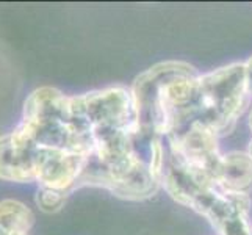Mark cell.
<instances>
[{"instance_id": "obj_1", "label": "cell", "mask_w": 252, "mask_h": 235, "mask_svg": "<svg viewBox=\"0 0 252 235\" xmlns=\"http://www.w3.org/2000/svg\"><path fill=\"white\" fill-rule=\"evenodd\" d=\"M246 63H233L199 75V119L216 135L225 134L249 99Z\"/></svg>"}, {"instance_id": "obj_2", "label": "cell", "mask_w": 252, "mask_h": 235, "mask_svg": "<svg viewBox=\"0 0 252 235\" xmlns=\"http://www.w3.org/2000/svg\"><path fill=\"white\" fill-rule=\"evenodd\" d=\"M72 123L88 134L103 129H128L136 126L132 91L108 88L69 98Z\"/></svg>"}, {"instance_id": "obj_3", "label": "cell", "mask_w": 252, "mask_h": 235, "mask_svg": "<svg viewBox=\"0 0 252 235\" xmlns=\"http://www.w3.org/2000/svg\"><path fill=\"white\" fill-rule=\"evenodd\" d=\"M88 157L66 151H42L36 154V182L39 187L52 188L67 195L79 187Z\"/></svg>"}, {"instance_id": "obj_4", "label": "cell", "mask_w": 252, "mask_h": 235, "mask_svg": "<svg viewBox=\"0 0 252 235\" xmlns=\"http://www.w3.org/2000/svg\"><path fill=\"white\" fill-rule=\"evenodd\" d=\"M38 149L11 132L0 136V179L17 184L36 182Z\"/></svg>"}, {"instance_id": "obj_5", "label": "cell", "mask_w": 252, "mask_h": 235, "mask_svg": "<svg viewBox=\"0 0 252 235\" xmlns=\"http://www.w3.org/2000/svg\"><path fill=\"white\" fill-rule=\"evenodd\" d=\"M213 184L227 193L249 195L252 190V157L251 154L230 152L221 155L212 171Z\"/></svg>"}, {"instance_id": "obj_6", "label": "cell", "mask_w": 252, "mask_h": 235, "mask_svg": "<svg viewBox=\"0 0 252 235\" xmlns=\"http://www.w3.org/2000/svg\"><path fill=\"white\" fill-rule=\"evenodd\" d=\"M34 224L30 208L14 199L0 201V235H29Z\"/></svg>"}, {"instance_id": "obj_7", "label": "cell", "mask_w": 252, "mask_h": 235, "mask_svg": "<svg viewBox=\"0 0 252 235\" xmlns=\"http://www.w3.org/2000/svg\"><path fill=\"white\" fill-rule=\"evenodd\" d=\"M66 195L62 191L46 188V187H39L38 193H36V204L42 212L46 213H54L58 212L60 208L64 204Z\"/></svg>"}, {"instance_id": "obj_8", "label": "cell", "mask_w": 252, "mask_h": 235, "mask_svg": "<svg viewBox=\"0 0 252 235\" xmlns=\"http://www.w3.org/2000/svg\"><path fill=\"white\" fill-rule=\"evenodd\" d=\"M246 71H248V86H249V94L252 96V58L246 63Z\"/></svg>"}, {"instance_id": "obj_9", "label": "cell", "mask_w": 252, "mask_h": 235, "mask_svg": "<svg viewBox=\"0 0 252 235\" xmlns=\"http://www.w3.org/2000/svg\"><path fill=\"white\" fill-rule=\"evenodd\" d=\"M249 127L252 130V111H251V116H249Z\"/></svg>"}, {"instance_id": "obj_10", "label": "cell", "mask_w": 252, "mask_h": 235, "mask_svg": "<svg viewBox=\"0 0 252 235\" xmlns=\"http://www.w3.org/2000/svg\"><path fill=\"white\" fill-rule=\"evenodd\" d=\"M251 157H252V141H251Z\"/></svg>"}]
</instances>
